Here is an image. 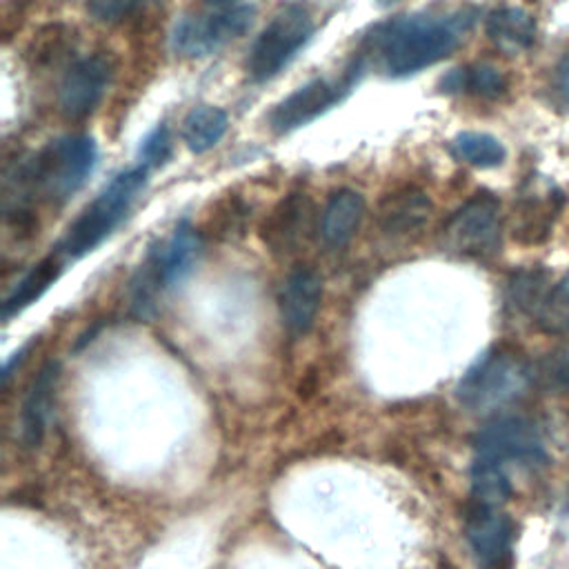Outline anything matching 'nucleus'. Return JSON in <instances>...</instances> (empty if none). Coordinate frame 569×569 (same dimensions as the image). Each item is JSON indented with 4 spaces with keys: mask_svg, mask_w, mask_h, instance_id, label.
I'll use <instances>...</instances> for the list:
<instances>
[{
    "mask_svg": "<svg viewBox=\"0 0 569 569\" xmlns=\"http://www.w3.org/2000/svg\"><path fill=\"white\" fill-rule=\"evenodd\" d=\"M471 22L473 16L467 11L400 16L373 31L371 51L385 73L409 76L449 58Z\"/></svg>",
    "mask_w": 569,
    "mask_h": 569,
    "instance_id": "f257e3e1",
    "label": "nucleus"
},
{
    "mask_svg": "<svg viewBox=\"0 0 569 569\" xmlns=\"http://www.w3.org/2000/svg\"><path fill=\"white\" fill-rule=\"evenodd\" d=\"M533 385L531 362L513 345H498L476 360L458 382L456 396L471 411H491Z\"/></svg>",
    "mask_w": 569,
    "mask_h": 569,
    "instance_id": "f03ea898",
    "label": "nucleus"
},
{
    "mask_svg": "<svg viewBox=\"0 0 569 569\" xmlns=\"http://www.w3.org/2000/svg\"><path fill=\"white\" fill-rule=\"evenodd\" d=\"M98 149L89 136H64L49 142L20 169V187L38 191L49 200L71 198L96 167Z\"/></svg>",
    "mask_w": 569,
    "mask_h": 569,
    "instance_id": "7ed1b4c3",
    "label": "nucleus"
},
{
    "mask_svg": "<svg viewBox=\"0 0 569 569\" xmlns=\"http://www.w3.org/2000/svg\"><path fill=\"white\" fill-rule=\"evenodd\" d=\"M144 182L147 167L142 164L118 173L73 220L62 240V253L67 258H82L93 251L124 220Z\"/></svg>",
    "mask_w": 569,
    "mask_h": 569,
    "instance_id": "20e7f679",
    "label": "nucleus"
},
{
    "mask_svg": "<svg viewBox=\"0 0 569 569\" xmlns=\"http://www.w3.org/2000/svg\"><path fill=\"white\" fill-rule=\"evenodd\" d=\"M445 251L462 258L487 260L500 251L502 216L493 193L480 191L456 209L440 231Z\"/></svg>",
    "mask_w": 569,
    "mask_h": 569,
    "instance_id": "39448f33",
    "label": "nucleus"
},
{
    "mask_svg": "<svg viewBox=\"0 0 569 569\" xmlns=\"http://www.w3.org/2000/svg\"><path fill=\"white\" fill-rule=\"evenodd\" d=\"M311 33L313 16L305 4L289 2L278 9L249 51V76L258 82L273 78L300 51Z\"/></svg>",
    "mask_w": 569,
    "mask_h": 569,
    "instance_id": "423d86ee",
    "label": "nucleus"
},
{
    "mask_svg": "<svg viewBox=\"0 0 569 569\" xmlns=\"http://www.w3.org/2000/svg\"><path fill=\"white\" fill-rule=\"evenodd\" d=\"M476 458L518 465H540L545 460V442L540 429L525 416H496L473 438Z\"/></svg>",
    "mask_w": 569,
    "mask_h": 569,
    "instance_id": "0eeeda50",
    "label": "nucleus"
},
{
    "mask_svg": "<svg viewBox=\"0 0 569 569\" xmlns=\"http://www.w3.org/2000/svg\"><path fill=\"white\" fill-rule=\"evenodd\" d=\"M253 20V7L238 4L211 16L182 18L173 29V49L187 58L209 56L224 42L242 36Z\"/></svg>",
    "mask_w": 569,
    "mask_h": 569,
    "instance_id": "6e6552de",
    "label": "nucleus"
},
{
    "mask_svg": "<svg viewBox=\"0 0 569 569\" xmlns=\"http://www.w3.org/2000/svg\"><path fill=\"white\" fill-rule=\"evenodd\" d=\"M316 229V204L309 193L284 196L264 218L262 242L278 256H293L307 247Z\"/></svg>",
    "mask_w": 569,
    "mask_h": 569,
    "instance_id": "1a4fd4ad",
    "label": "nucleus"
},
{
    "mask_svg": "<svg viewBox=\"0 0 569 569\" xmlns=\"http://www.w3.org/2000/svg\"><path fill=\"white\" fill-rule=\"evenodd\" d=\"M465 538L478 569H511L513 525L498 507L473 505L465 520Z\"/></svg>",
    "mask_w": 569,
    "mask_h": 569,
    "instance_id": "9d476101",
    "label": "nucleus"
},
{
    "mask_svg": "<svg viewBox=\"0 0 569 569\" xmlns=\"http://www.w3.org/2000/svg\"><path fill=\"white\" fill-rule=\"evenodd\" d=\"M113 76V64L104 56H89L73 62L62 76L58 89V107L71 118L80 120L89 116L102 100Z\"/></svg>",
    "mask_w": 569,
    "mask_h": 569,
    "instance_id": "9b49d317",
    "label": "nucleus"
},
{
    "mask_svg": "<svg viewBox=\"0 0 569 569\" xmlns=\"http://www.w3.org/2000/svg\"><path fill=\"white\" fill-rule=\"evenodd\" d=\"M349 87H351V78H342V80L316 78L302 84L300 89H296L293 93H289L280 104H276V109L269 113V127L276 133H289L311 122L327 109H331L338 100H342Z\"/></svg>",
    "mask_w": 569,
    "mask_h": 569,
    "instance_id": "f8f14e48",
    "label": "nucleus"
},
{
    "mask_svg": "<svg viewBox=\"0 0 569 569\" xmlns=\"http://www.w3.org/2000/svg\"><path fill=\"white\" fill-rule=\"evenodd\" d=\"M200 253V236L189 222H180L171 236L151 251L142 278V287L153 291L156 287L178 284L196 264Z\"/></svg>",
    "mask_w": 569,
    "mask_h": 569,
    "instance_id": "ddd939ff",
    "label": "nucleus"
},
{
    "mask_svg": "<svg viewBox=\"0 0 569 569\" xmlns=\"http://www.w3.org/2000/svg\"><path fill=\"white\" fill-rule=\"evenodd\" d=\"M567 202L560 187H549L545 191H533L520 198L513 207L511 238L520 244H542L549 240L553 224Z\"/></svg>",
    "mask_w": 569,
    "mask_h": 569,
    "instance_id": "4468645a",
    "label": "nucleus"
},
{
    "mask_svg": "<svg viewBox=\"0 0 569 569\" xmlns=\"http://www.w3.org/2000/svg\"><path fill=\"white\" fill-rule=\"evenodd\" d=\"M322 302V280L311 269H296L282 284L280 313L291 333H307Z\"/></svg>",
    "mask_w": 569,
    "mask_h": 569,
    "instance_id": "2eb2a0df",
    "label": "nucleus"
},
{
    "mask_svg": "<svg viewBox=\"0 0 569 569\" xmlns=\"http://www.w3.org/2000/svg\"><path fill=\"white\" fill-rule=\"evenodd\" d=\"M431 216V200L418 187H402L387 193L378 207V224L387 236L407 238L420 231Z\"/></svg>",
    "mask_w": 569,
    "mask_h": 569,
    "instance_id": "dca6fc26",
    "label": "nucleus"
},
{
    "mask_svg": "<svg viewBox=\"0 0 569 569\" xmlns=\"http://www.w3.org/2000/svg\"><path fill=\"white\" fill-rule=\"evenodd\" d=\"M56 385H58V362L49 360L33 378V382L24 396V402H22L20 438L27 447L40 445V440L47 431V422H49L53 396H56Z\"/></svg>",
    "mask_w": 569,
    "mask_h": 569,
    "instance_id": "f3484780",
    "label": "nucleus"
},
{
    "mask_svg": "<svg viewBox=\"0 0 569 569\" xmlns=\"http://www.w3.org/2000/svg\"><path fill=\"white\" fill-rule=\"evenodd\" d=\"M365 216V198L353 189H340L327 202L320 218V233L329 247H345L358 231Z\"/></svg>",
    "mask_w": 569,
    "mask_h": 569,
    "instance_id": "a211bd4d",
    "label": "nucleus"
},
{
    "mask_svg": "<svg viewBox=\"0 0 569 569\" xmlns=\"http://www.w3.org/2000/svg\"><path fill=\"white\" fill-rule=\"evenodd\" d=\"M487 38L509 56L527 51L536 40V22L533 18L516 7H502L487 16L485 22Z\"/></svg>",
    "mask_w": 569,
    "mask_h": 569,
    "instance_id": "6ab92c4d",
    "label": "nucleus"
},
{
    "mask_svg": "<svg viewBox=\"0 0 569 569\" xmlns=\"http://www.w3.org/2000/svg\"><path fill=\"white\" fill-rule=\"evenodd\" d=\"M445 91H465L482 100H498L507 93L505 73L489 62H473L458 67L442 78Z\"/></svg>",
    "mask_w": 569,
    "mask_h": 569,
    "instance_id": "aec40b11",
    "label": "nucleus"
},
{
    "mask_svg": "<svg viewBox=\"0 0 569 569\" xmlns=\"http://www.w3.org/2000/svg\"><path fill=\"white\" fill-rule=\"evenodd\" d=\"M229 118L222 109L202 104L189 111V116L182 122V140L193 153H204L213 149L222 136L227 133Z\"/></svg>",
    "mask_w": 569,
    "mask_h": 569,
    "instance_id": "412c9836",
    "label": "nucleus"
},
{
    "mask_svg": "<svg viewBox=\"0 0 569 569\" xmlns=\"http://www.w3.org/2000/svg\"><path fill=\"white\" fill-rule=\"evenodd\" d=\"M551 289L549 273L540 267H522L513 271L507 280V302L531 318H536L540 305Z\"/></svg>",
    "mask_w": 569,
    "mask_h": 569,
    "instance_id": "4be33fe9",
    "label": "nucleus"
},
{
    "mask_svg": "<svg viewBox=\"0 0 569 569\" xmlns=\"http://www.w3.org/2000/svg\"><path fill=\"white\" fill-rule=\"evenodd\" d=\"M60 276V260L56 256H49L44 260H40L16 287L13 291L7 296V300L2 302V318L9 320L11 316H16L18 311H22L24 307H29L31 302H36Z\"/></svg>",
    "mask_w": 569,
    "mask_h": 569,
    "instance_id": "5701e85b",
    "label": "nucleus"
},
{
    "mask_svg": "<svg viewBox=\"0 0 569 569\" xmlns=\"http://www.w3.org/2000/svg\"><path fill=\"white\" fill-rule=\"evenodd\" d=\"M471 496L473 505L500 507L511 496V482L500 462L476 458L471 467Z\"/></svg>",
    "mask_w": 569,
    "mask_h": 569,
    "instance_id": "b1692460",
    "label": "nucleus"
},
{
    "mask_svg": "<svg viewBox=\"0 0 569 569\" xmlns=\"http://www.w3.org/2000/svg\"><path fill=\"white\" fill-rule=\"evenodd\" d=\"M451 151L458 160L471 167H498L505 160V147L498 138L480 131H462L451 140Z\"/></svg>",
    "mask_w": 569,
    "mask_h": 569,
    "instance_id": "393cba45",
    "label": "nucleus"
},
{
    "mask_svg": "<svg viewBox=\"0 0 569 569\" xmlns=\"http://www.w3.org/2000/svg\"><path fill=\"white\" fill-rule=\"evenodd\" d=\"M533 322L545 333H569V269L556 284H551Z\"/></svg>",
    "mask_w": 569,
    "mask_h": 569,
    "instance_id": "a878e982",
    "label": "nucleus"
},
{
    "mask_svg": "<svg viewBox=\"0 0 569 569\" xmlns=\"http://www.w3.org/2000/svg\"><path fill=\"white\" fill-rule=\"evenodd\" d=\"M533 385L551 393L569 391V345L558 347L531 365Z\"/></svg>",
    "mask_w": 569,
    "mask_h": 569,
    "instance_id": "bb28decb",
    "label": "nucleus"
},
{
    "mask_svg": "<svg viewBox=\"0 0 569 569\" xmlns=\"http://www.w3.org/2000/svg\"><path fill=\"white\" fill-rule=\"evenodd\" d=\"M67 36L69 29H64L62 24H49L44 27L29 44V58L33 60V64H44L51 62L56 56H60V51H64L67 47Z\"/></svg>",
    "mask_w": 569,
    "mask_h": 569,
    "instance_id": "cd10ccee",
    "label": "nucleus"
},
{
    "mask_svg": "<svg viewBox=\"0 0 569 569\" xmlns=\"http://www.w3.org/2000/svg\"><path fill=\"white\" fill-rule=\"evenodd\" d=\"M149 0H87V11L96 22L118 24L136 16Z\"/></svg>",
    "mask_w": 569,
    "mask_h": 569,
    "instance_id": "c85d7f7f",
    "label": "nucleus"
},
{
    "mask_svg": "<svg viewBox=\"0 0 569 569\" xmlns=\"http://www.w3.org/2000/svg\"><path fill=\"white\" fill-rule=\"evenodd\" d=\"M247 204L240 198H227L220 202L218 211L211 216V227L216 229V236H231L233 231H240L247 218Z\"/></svg>",
    "mask_w": 569,
    "mask_h": 569,
    "instance_id": "c756f323",
    "label": "nucleus"
},
{
    "mask_svg": "<svg viewBox=\"0 0 569 569\" xmlns=\"http://www.w3.org/2000/svg\"><path fill=\"white\" fill-rule=\"evenodd\" d=\"M171 153V138H169V129L164 124H158L142 142L140 147V160L142 167H153V164H162Z\"/></svg>",
    "mask_w": 569,
    "mask_h": 569,
    "instance_id": "7c9ffc66",
    "label": "nucleus"
},
{
    "mask_svg": "<svg viewBox=\"0 0 569 569\" xmlns=\"http://www.w3.org/2000/svg\"><path fill=\"white\" fill-rule=\"evenodd\" d=\"M556 87H558V93L569 102V53L558 62Z\"/></svg>",
    "mask_w": 569,
    "mask_h": 569,
    "instance_id": "2f4dec72",
    "label": "nucleus"
},
{
    "mask_svg": "<svg viewBox=\"0 0 569 569\" xmlns=\"http://www.w3.org/2000/svg\"><path fill=\"white\" fill-rule=\"evenodd\" d=\"M204 2L216 4V7H227V4H231V2H236V0H204Z\"/></svg>",
    "mask_w": 569,
    "mask_h": 569,
    "instance_id": "473e14b6",
    "label": "nucleus"
}]
</instances>
